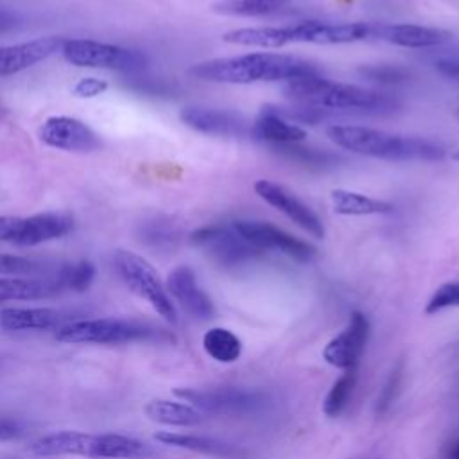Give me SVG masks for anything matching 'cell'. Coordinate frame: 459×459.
<instances>
[{
  "mask_svg": "<svg viewBox=\"0 0 459 459\" xmlns=\"http://www.w3.org/2000/svg\"><path fill=\"white\" fill-rule=\"evenodd\" d=\"M188 74L199 81L219 84L290 82L319 75V68L303 57L283 52H249L195 63Z\"/></svg>",
  "mask_w": 459,
  "mask_h": 459,
  "instance_id": "obj_1",
  "label": "cell"
},
{
  "mask_svg": "<svg viewBox=\"0 0 459 459\" xmlns=\"http://www.w3.org/2000/svg\"><path fill=\"white\" fill-rule=\"evenodd\" d=\"M285 97L303 108L317 109L323 113H393L400 102L389 93L364 88L359 84L337 82L326 77L310 75L285 82Z\"/></svg>",
  "mask_w": 459,
  "mask_h": 459,
  "instance_id": "obj_2",
  "label": "cell"
},
{
  "mask_svg": "<svg viewBox=\"0 0 459 459\" xmlns=\"http://www.w3.org/2000/svg\"><path fill=\"white\" fill-rule=\"evenodd\" d=\"M326 136L341 149L389 161H434L445 156V147L430 138L394 134L364 126L333 124L326 127Z\"/></svg>",
  "mask_w": 459,
  "mask_h": 459,
  "instance_id": "obj_3",
  "label": "cell"
},
{
  "mask_svg": "<svg viewBox=\"0 0 459 459\" xmlns=\"http://www.w3.org/2000/svg\"><path fill=\"white\" fill-rule=\"evenodd\" d=\"M113 260L115 269L126 287L138 298L145 299L165 321L176 325V307L165 289V283L161 281L158 271L151 265V262L127 249H117Z\"/></svg>",
  "mask_w": 459,
  "mask_h": 459,
  "instance_id": "obj_4",
  "label": "cell"
},
{
  "mask_svg": "<svg viewBox=\"0 0 459 459\" xmlns=\"http://www.w3.org/2000/svg\"><path fill=\"white\" fill-rule=\"evenodd\" d=\"M154 335L156 330L151 326L118 317L72 321L59 326L56 332V339L66 344H126L149 341Z\"/></svg>",
  "mask_w": 459,
  "mask_h": 459,
  "instance_id": "obj_5",
  "label": "cell"
},
{
  "mask_svg": "<svg viewBox=\"0 0 459 459\" xmlns=\"http://www.w3.org/2000/svg\"><path fill=\"white\" fill-rule=\"evenodd\" d=\"M190 244L203 249L222 267H240L265 256L262 249L244 238L233 222H215L190 233Z\"/></svg>",
  "mask_w": 459,
  "mask_h": 459,
  "instance_id": "obj_6",
  "label": "cell"
},
{
  "mask_svg": "<svg viewBox=\"0 0 459 459\" xmlns=\"http://www.w3.org/2000/svg\"><path fill=\"white\" fill-rule=\"evenodd\" d=\"M59 52L65 61L81 68H108L136 74L147 65L145 54L136 48H126L95 39H65Z\"/></svg>",
  "mask_w": 459,
  "mask_h": 459,
  "instance_id": "obj_7",
  "label": "cell"
},
{
  "mask_svg": "<svg viewBox=\"0 0 459 459\" xmlns=\"http://www.w3.org/2000/svg\"><path fill=\"white\" fill-rule=\"evenodd\" d=\"M233 226L238 230V233L247 238L253 246H256L258 249H262L264 253L274 251V253H281L296 262H310L316 256V249L290 235L289 231L265 222V221H256V219H238L233 221Z\"/></svg>",
  "mask_w": 459,
  "mask_h": 459,
  "instance_id": "obj_8",
  "label": "cell"
},
{
  "mask_svg": "<svg viewBox=\"0 0 459 459\" xmlns=\"http://www.w3.org/2000/svg\"><path fill=\"white\" fill-rule=\"evenodd\" d=\"M174 394L192 403V407L201 412L217 414H246L260 407L262 398L255 391H246L238 387H217V389H194L179 387Z\"/></svg>",
  "mask_w": 459,
  "mask_h": 459,
  "instance_id": "obj_9",
  "label": "cell"
},
{
  "mask_svg": "<svg viewBox=\"0 0 459 459\" xmlns=\"http://www.w3.org/2000/svg\"><path fill=\"white\" fill-rule=\"evenodd\" d=\"M255 194L271 204L274 210L281 212L287 219H290L296 226H299L303 231L316 238L325 237V224L319 219V215L303 203L294 192H290L287 186L271 181V179H258L255 185Z\"/></svg>",
  "mask_w": 459,
  "mask_h": 459,
  "instance_id": "obj_10",
  "label": "cell"
},
{
  "mask_svg": "<svg viewBox=\"0 0 459 459\" xmlns=\"http://www.w3.org/2000/svg\"><path fill=\"white\" fill-rule=\"evenodd\" d=\"M294 43L312 45H346L364 39H375V23L368 22H321L305 20L292 23Z\"/></svg>",
  "mask_w": 459,
  "mask_h": 459,
  "instance_id": "obj_11",
  "label": "cell"
},
{
  "mask_svg": "<svg viewBox=\"0 0 459 459\" xmlns=\"http://www.w3.org/2000/svg\"><path fill=\"white\" fill-rule=\"evenodd\" d=\"M38 134L45 145L66 152H91L100 147V140L90 126L66 115L48 117Z\"/></svg>",
  "mask_w": 459,
  "mask_h": 459,
  "instance_id": "obj_12",
  "label": "cell"
},
{
  "mask_svg": "<svg viewBox=\"0 0 459 459\" xmlns=\"http://www.w3.org/2000/svg\"><path fill=\"white\" fill-rule=\"evenodd\" d=\"M369 339V321L368 317L355 310L351 312L348 325L339 332L323 350V359L339 369L357 368L359 359L362 357Z\"/></svg>",
  "mask_w": 459,
  "mask_h": 459,
  "instance_id": "obj_13",
  "label": "cell"
},
{
  "mask_svg": "<svg viewBox=\"0 0 459 459\" xmlns=\"http://www.w3.org/2000/svg\"><path fill=\"white\" fill-rule=\"evenodd\" d=\"M179 118L186 127L212 136H242L251 131V124L240 113L230 109L185 106Z\"/></svg>",
  "mask_w": 459,
  "mask_h": 459,
  "instance_id": "obj_14",
  "label": "cell"
},
{
  "mask_svg": "<svg viewBox=\"0 0 459 459\" xmlns=\"http://www.w3.org/2000/svg\"><path fill=\"white\" fill-rule=\"evenodd\" d=\"M165 289L185 312L199 321H210L215 317V305L212 298L199 287L195 273L188 265L174 267L165 281Z\"/></svg>",
  "mask_w": 459,
  "mask_h": 459,
  "instance_id": "obj_15",
  "label": "cell"
},
{
  "mask_svg": "<svg viewBox=\"0 0 459 459\" xmlns=\"http://www.w3.org/2000/svg\"><path fill=\"white\" fill-rule=\"evenodd\" d=\"M100 434L79 432V430H61L45 434L34 439L27 452L38 457H59V455H81L90 459H99Z\"/></svg>",
  "mask_w": 459,
  "mask_h": 459,
  "instance_id": "obj_16",
  "label": "cell"
},
{
  "mask_svg": "<svg viewBox=\"0 0 459 459\" xmlns=\"http://www.w3.org/2000/svg\"><path fill=\"white\" fill-rule=\"evenodd\" d=\"M63 38L45 36L30 41H22L16 45L0 47V77H9L20 74L39 61H45L63 47Z\"/></svg>",
  "mask_w": 459,
  "mask_h": 459,
  "instance_id": "obj_17",
  "label": "cell"
},
{
  "mask_svg": "<svg viewBox=\"0 0 459 459\" xmlns=\"http://www.w3.org/2000/svg\"><path fill=\"white\" fill-rule=\"evenodd\" d=\"M452 32L437 27L414 23H375V39L405 47V48H432L450 41Z\"/></svg>",
  "mask_w": 459,
  "mask_h": 459,
  "instance_id": "obj_18",
  "label": "cell"
},
{
  "mask_svg": "<svg viewBox=\"0 0 459 459\" xmlns=\"http://www.w3.org/2000/svg\"><path fill=\"white\" fill-rule=\"evenodd\" d=\"M74 230L72 215L65 212H43L22 217V228L13 244L32 247L48 240L61 238Z\"/></svg>",
  "mask_w": 459,
  "mask_h": 459,
  "instance_id": "obj_19",
  "label": "cell"
},
{
  "mask_svg": "<svg viewBox=\"0 0 459 459\" xmlns=\"http://www.w3.org/2000/svg\"><path fill=\"white\" fill-rule=\"evenodd\" d=\"M249 134L271 147L301 143L307 138V131L299 124L281 117L271 104L264 106L255 122H251Z\"/></svg>",
  "mask_w": 459,
  "mask_h": 459,
  "instance_id": "obj_20",
  "label": "cell"
},
{
  "mask_svg": "<svg viewBox=\"0 0 459 459\" xmlns=\"http://www.w3.org/2000/svg\"><path fill=\"white\" fill-rule=\"evenodd\" d=\"M61 314L48 307L18 308L9 307L0 310V328L5 332H41L56 328Z\"/></svg>",
  "mask_w": 459,
  "mask_h": 459,
  "instance_id": "obj_21",
  "label": "cell"
},
{
  "mask_svg": "<svg viewBox=\"0 0 459 459\" xmlns=\"http://www.w3.org/2000/svg\"><path fill=\"white\" fill-rule=\"evenodd\" d=\"M63 289L59 276L52 280L25 278V276H0V301H29L43 299L57 294Z\"/></svg>",
  "mask_w": 459,
  "mask_h": 459,
  "instance_id": "obj_22",
  "label": "cell"
},
{
  "mask_svg": "<svg viewBox=\"0 0 459 459\" xmlns=\"http://www.w3.org/2000/svg\"><path fill=\"white\" fill-rule=\"evenodd\" d=\"M154 439L160 441L161 445L176 446V448H185L192 450L197 454L204 455H213V457H235L240 455V450L233 446L231 443L215 439V437H204V436H192V434H179V432H156Z\"/></svg>",
  "mask_w": 459,
  "mask_h": 459,
  "instance_id": "obj_23",
  "label": "cell"
},
{
  "mask_svg": "<svg viewBox=\"0 0 459 459\" xmlns=\"http://www.w3.org/2000/svg\"><path fill=\"white\" fill-rule=\"evenodd\" d=\"M143 412L149 420L161 425H170V427H194L204 420L199 409L188 403L161 400V398L147 402L143 407Z\"/></svg>",
  "mask_w": 459,
  "mask_h": 459,
  "instance_id": "obj_24",
  "label": "cell"
},
{
  "mask_svg": "<svg viewBox=\"0 0 459 459\" xmlns=\"http://www.w3.org/2000/svg\"><path fill=\"white\" fill-rule=\"evenodd\" d=\"M330 201L337 215H382L393 212L391 203L346 188H333Z\"/></svg>",
  "mask_w": 459,
  "mask_h": 459,
  "instance_id": "obj_25",
  "label": "cell"
},
{
  "mask_svg": "<svg viewBox=\"0 0 459 459\" xmlns=\"http://www.w3.org/2000/svg\"><path fill=\"white\" fill-rule=\"evenodd\" d=\"M204 351L217 362L231 364L242 355V341L228 328L213 326L203 335Z\"/></svg>",
  "mask_w": 459,
  "mask_h": 459,
  "instance_id": "obj_26",
  "label": "cell"
},
{
  "mask_svg": "<svg viewBox=\"0 0 459 459\" xmlns=\"http://www.w3.org/2000/svg\"><path fill=\"white\" fill-rule=\"evenodd\" d=\"M292 0H219L212 5V11L222 16L256 18L281 9Z\"/></svg>",
  "mask_w": 459,
  "mask_h": 459,
  "instance_id": "obj_27",
  "label": "cell"
},
{
  "mask_svg": "<svg viewBox=\"0 0 459 459\" xmlns=\"http://www.w3.org/2000/svg\"><path fill=\"white\" fill-rule=\"evenodd\" d=\"M357 368L344 369V373L333 382L330 391L326 393V398L323 402V412L328 418H337L346 405L350 403V398L357 385Z\"/></svg>",
  "mask_w": 459,
  "mask_h": 459,
  "instance_id": "obj_28",
  "label": "cell"
},
{
  "mask_svg": "<svg viewBox=\"0 0 459 459\" xmlns=\"http://www.w3.org/2000/svg\"><path fill=\"white\" fill-rule=\"evenodd\" d=\"M140 235L142 240L151 246V247H158V249H169L174 247L178 238H179V228L176 226L174 221L167 219V217H156L151 219L147 222L142 224L140 228Z\"/></svg>",
  "mask_w": 459,
  "mask_h": 459,
  "instance_id": "obj_29",
  "label": "cell"
},
{
  "mask_svg": "<svg viewBox=\"0 0 459 459\" xmlns=\"http://www.w3.org/2000/svg\"><path fill=\"white\" fill-rule=\"evenodd\" d=\"M278 154H281L283 158L301 163V165H308V167H328L333 165L339 158L328 151H319V149H312V147H303L299 143H289V145H276L273 147Z\"/></svg>",
  "mask_w": 459,
  "mask_h": 459,
  "instance_id": "obj_30",
  "label": "cell"
},
{
  "mask_svg": "<svg viewBox=\"0 0 459 459\" xmlns=\"http://www.w3.org/2000/svg\"><path fill=\"white\" fill-rule=\"evenodd\" d=\"M95 274H97V269L90 260H79L77 264L65 265L57 273L63 287L72 289L75 292H86L91 287Z\"/></svg>",
  "mask_w": 459,
  "mask_h": 459,
  "instance_id": "obj_31",
  "label": "cell"
},
{
  "mask_svg": "<svg viewBox=\"0 0 459 459\" xmlns=\"http://www.w3.org/2000/svg\"><path fill=\"white\" fill-rule=\"evenodd\" d=\"M362 77L377 84H402L411 77V70L402 65L380 63V65H366L359 70Z\"/></svg>",
  "mask_w": 459,
  "mask_h": 459,
  "instance_id": "obj_32",
  "label": "cell"
},
{
  "mask_svg": "<svg viewBox=\"0 0 459 459\" xmlns=\"http://www.w3.org/2000/svg\"><path fill=\"white\" fill-rule=\"evenodd\" d=\"M454 307H459V278L445 281L432 292L430 299L425 305V314L432 316L445 308H454Z\"/></svg>",
  "mask_w": 459,
  "mask_h": 459,
  "instance_id": "obj_33",
  "label": "cell"
},
{
  "mask_svg": "<svg viewBox=\"0 0 459 459\" xmlns=\"http://www.w3.org/2000/svg\"><path fill=\"white\" fill-rule=\"evenodd\" d=\"M39 271H41V264L32 258L0 253V274L2 276H29V274H36Z\"/></svg>",
  "mask_w": 459,
  "mask_h": 459,
  "instance_id": "obj_34",
  "label": "cell"
},
{
  "mask_svg": "<svg viewBox=\"0 0 459 459\" xmlns=\"http://www.w3.org/2000/svg\"><path fill=\"white\" fill-rule=\"evenodd\" d=\"M109 88L108 81L97 77H82L72 88V95L77 99H93L102 95Z\"/></svg>",
  "mask_w": 459,
  "mask_h": 459,
  "instance_id": "obj_35",
  "label": "cell"
},
{
  "mask_svg": "<svg viewBox=\"0 0 459 459\" xmlns=\"http://www.w3.org/2000/svg\"><path fill=\"white\" fill-rule=\"evenodd\" d=\"M436 70L450 79H459V48L436 59Z\"/></svg>",
  "mask_w": 459,
  "mask_h": 459,
  "instance_id": "obj_36",
  "label": "cell"
},
{
  "mask_svg": "<svg viewBox=\"0 0 459 459\" xmlns=\"http://www.w3.org/2000/svg\"><path fill=\"white\" fill-rule=\"evenodd\" d=\"M400 380V371H393L391 377L387 378L385 385L382 387L378 400H377V412H385V409L391 405V402L394 400V393H396V385Z\"/></svg>",
  "mask_w": 459,
  "mask_h": 459,
  "instance_id": "obj_37",
  "label": "cell"
},
{
  "mask_svg": "<svg viewBox=\"0 0 459 459\" xmlns=\"http://www.w3.org/2000/svg\"><path fill=\"white\" fill-rule=\"evenodd\" d=\"M22 228V217L18 215H0V242H14Z\"/></svg>",
  "mask_w": 459,
  "mask_h": 459,
  "instance_id": "obj_38",
  "label": "cell"
},
{
  "mask_svg": "<svg viewBox=\"0 0 459 459\" xmlns=\"http://www.w3.org/2000/svg\"><path fill=\"white\" fill-rule=\"evenodd\" d=\"M20 25V16L9 9L0 7V34L11 32Z\"/></svg>",
  "mask_w": 459,
  "mask_h": 459,
  "instance_id": "obj_39",
  "label": "cell"
},
{
  "mask_svg": "<svg viewBox=\"0 0 459 459\" xmlns=\"http://www.w3.org/2000/svg\"><path fill=\"white\" fill-rule=\"evenodd\" d=\"M22 434V429L16 421L13 420H5V418H0V441H9V439H14Z\"/></svg>",
  "mask_w": 459,
  "mask_h": 459,
  "instance_id": "obj_40",
  "label": "cell"
},
{
  "mask_svg": "<svg viewBox=\"0 0 459 459\" xmlns=\"http://www.w3.org/2000/svg\"><path fill=\"white\" fill-rule=\"evenodd\" d=\"M445 459H459V437L450 445Z\"/></svg>",
  "mask_w": 459,
  "mask_h": 459,
  "instance_id": "obj_41",
  "label": "cell"
},
{
  "mask_svg": "<svg viewBox=\"0 0 459 459\" xmlns=\"http://www.w3.org/2000/svg\"><path fill=\"white\" fill-rule=\"evenodd\" d=\"M452 160H455V161H459V151H455L454 154H452Z\"/></svg>",
  "mask_w": 459,
  "mask_h": 459,
  "instance_id": "obj_42",
  "label": "cell"
},
{
  "mask_svg": "<svg viewBox=\"0 0 459 459\" xmlns=\"http://www.w3.org/2000/svg\"><path fill=\"white\" fill-rule=\"evenodd\" d=\"M4 115H5V108H4V106H2V104H0V118H2V117H4Z\"/></svg>",
  "mask_w": 459,
  "mask_h": 459,
  "instance_id": "obj_43",
  "label": "cell"
},
{
  "mask_svg": "<svg viewBox=\"0 0 459 459\" xmlns=\"http://www.w3.org/2000/svg\"><path fill=\"white\" fill-rule=\"evenodd\" d=\"M457 117H459V108H457Z\"/></svg>",
  "mask_w": 459,
  "mask_h": 459,
  "instance_id": "obj_44",
  "label": "cell"
}]
</instances>
